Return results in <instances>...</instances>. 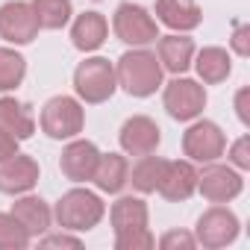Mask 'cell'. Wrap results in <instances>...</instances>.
Segmentation results:
<instances>
[{
  "label": "cell",
  "mask_w": 250,
  "mask_h": 250,
  "mask_svg": "<svg viewBox=\"0 0 250 250\" xmlns=\"http://www.w3.org/2000/svg\"><path fill=\"white\" fill-rule=\"evenodd\" d=\"M156 191L165 200H171V203L188 200L197 191V168L188 159H174V162L165 159V168H162V177H159Z\"/></svg>",
  "instance_id": "5bb4252c"
},
{
  "label": "cell",
  "mask_w": 250,
  "mask_h": 250,
  "mask_svg": "<svg viewBox=\"0 0 250 250\" xmlns=\"http://www.w3.org/2000/svg\"><path fill=\"white\" fill-rule=\"evenodd\" d=\"M156 21H162L174 33H191L200 27L203 12L194 0H156Z\"/></svg>",
  "instance_id": "e0dca14e"
},
{
  "label": "cell",
  "mask_w": 250,
  "mask_h": 250,
  "mask_svg": "<svg viewBox=\"0 0 250 250\" xmlns=\"http://www.w3.org/2000/svg\"><path fill=\"white\" fill-rule=\"evenodd\" d=\"M232 50L238 56H250V27H244V24L235 27V33H232Z\"/></svg>",
  "instance_id": "f546056e"
},
{
  "label": "cell",
  "mask_w": 250,
  "mask_h": 250,
  "mask_svg": "<svg viewBox=\"0 0 250 250\" xmlns=\"http://www.w3.org/2000/svg\"><path fill=\"white\" fill-rule=\"evenodd\" d=\"M227 150V136L215 121H194L183 133V153L188 162H215Z\"/></svg>",
  "instance_id": "52a82bcc"
},
{
  "label": "cell",
  "mask_w": 250,
  "mask_h": 250,
  "mask_svg": "<svg viewBox=\"0 0 250 250\" xmlns=\"http://www.w3.org/2000/svg\"><path fill=\"white\" fill-rule=\"evenodd\" d=\"M112 30L115 36L130 44V47H147L159 39V27H156V18L139 6V3H121L112 15Z\"/></svg>",
  "instance_id": "8992f818"
},
{
  "label": "cell",
  "mask_w": 250,
  "mask_h": 250,
  "mask_svg": "<svg viewBox=\"0 0 250 250\" xmlns=\"http://www.w3.org/2000/svg\"><path fill=\"white\" fill-rule=\"evenodd\" d=\"M121 150L127 156H145V153H156L159 142H162V130L159 124L147 115H133L130 121H124V127L118 133Z\"/></svg>",
  "instance_id": "7c38bea8"
},
{
  "label": "cell",
  "mask_w": 250,
  "mask_h": 250,
  "mask_svg": "<svg viewBox=\"0 0 250 250\" xmlns=\"http://www.w3.org/2000/svg\"><path fill=\"white\" fill-rule=\"evenodd\" d=\"M0 133H6L18 142H27L36 133V118L30 106L15 97H0Z\"/></svg>",
  "instance_id": "ac0fdd59"
},
{
  "label": "cell",
  "mask_w": 250,
  "mask_h": 250,
  "mask_svg": "<svg viewBox=\"0 0 250 250\" xmlns=\"http://www.w3.org/2000/svg\"><path fill=\"white\" fill-rule=\"evenodd\" d=\"M127 177H130V162L121 153H100L91 183L106 194H121L127 186Z\"/></svg>",
  "instance_id": "ffe728a7"
},
{
  "label": "cell",
  "mask_w": 250,
  "mask_h": 250,
  "mask_svg": "<svg viewBox=\"0 0 250 250\" xmlns=\"http://www.w3.org/2000/svg\"><path fill=\"white\" fill-rule=\"evenodd\" d=\"M42 130L44 136L62 142V139H77L85 127V109L80 106V100L68 97V94H59V97H50L42 109Z\"/></svg>",
  "instance_id": "5b68a950"
},
{
  "label": "cell",
  "mask_w": 250,
  "mask_h": 250,
  "mask_svg": "<svg viewBox=\"0 0 250 250\" xmlns=\"http://www.w3.org/2000/svg\"><path fill=\"white\" fill-rule=\"evenodd\" d=\"M42 247H83V241L77 238V235H68V229L65 232H56V235H44L42 238Z\"/></svg>",
  "instance_id": "f1b7e54d"
},
{
  "label": "cell",
  "mask_w": 250,
  "mask_h": 250,
  "mask_svg": "<svg viewBox=\"0 0 250 250\" xmlns=\"http://www.w3.org/2000/svg\"><path fill=\"white\" fill-rule=\"evenodd\" d=\"M27 77V59L12 50V47H0V91H15Z\"/></svg>",
  "instance_id": "d4e9b609"
},
{
  "label": "cell",
  "mask_w": 250,
  "mask_h": 250,
  "mask_svg": "<svg viewBox=\"0 0 250 250\" xmlns=\"http://www.w3.org/2000/svg\"><path fill=\"white\" fill-rule=\"evenodd\" d=\"M103 215H106V203L88 188L65 191L56 200V209H53L56 224L68 232H88L103 221Z\"/></svg>",
  "instance_id": "3957f363"
},
{
  "label": "cell",
  "mask_w": 250,
  "mask_h": 250,
  "mask_svg": "<svg viewBox=\"0 0 250 250\" xmlns=\"http://www.w3.org/2000/svg\"><path fill=\"white\" fill-rule=\"evenodd\" d=\"M106 36H109V21L100 12H83V15H77V21L71 27V42L83 53H91V50L103 47Z\"/></svg>",
  "instance_id": "d6986e66"
},
{
  "label": "cell",
  "mask_w": 250,
  "mask_h": 250,
  "mask_svg": "<svg viewBox=\"0 0 250 250\" xmlns=\"http://www.w3.org/2000/svg\"><path fill=\"white\" fill-rule=\"evenodd\" d=\"M97 159H100V150L94 142H85V139H74L62 156H59V171L65 174V180L71 183H91L94 177V168H97Z\"/></svg>",
  "instance_id": "9a60e30c"
},
{
  "label": "cell",
  "mask_w": 250,
  "mask_h": 250,
  "mask_svg": "<svg viewBox=\"0 0 250 250\" xmlns=\"http://www.w3.org/2000/svg\"><path fill=\"white\" fill-rule=\"evenodd\" d=\"M229 162H232L238 171H247V168H250V136H241V139L229 147Z\"/></svg>",
  "instance_id": "83f0119b"
},
{
  "label": "cell",
  "mask_w": 250,
  "mask_h": 250,
  "mask_svg": "<svg viewBox=\"0 0 250 250\" xmlns=\"http://www.w3.org/2000/svg\"><path fill=\"white\" fill-rule=\"evenodd\" d=\"M250 88L244 85V88H238V94H235V115H238V121L244 124V127H250Z\"/></svg>",
  "instance_id": "4dcf8cb0"
},
{
  "label": "cell",
  "mask_w": 250,
  "mask_h": 250,
  "mask_svg": "<svg viewBox=\"0 0 250 250\" xmlns=\"http://www.w3.org/2000/svg\"><path fill=\"white\" fill-rule=\"evenodd\" d=\"M241 188H244V180L229 165L206 162V168L197 171V191L209 203H229V200H235L241 194Z\"/></svg>",
  "instance_id": "30bf717a"
},
{
  "label": "cell",
  "mask_w": 250,
  "mask_h": 250,
  "mask_svg": "<svg viewBox=\"0 0 250 250\" xmlns=\"http://www.w3.org/2000/svg\"><path fill=\"white\" fill-rule=\"evenodd\" d=\"M12 215L27 227V232L36 238V235H44L50 229V221H53V212L50 206L36 197V194H21L15 203H12Z\"/></svg>",
  "instance_id": "44dd1931"
},
{
  "label": "cell",
  "mask_w": 250,
  "mask_h": 250,
  "mask_svg": "<svg viewBox=\"0 0 250 250\" xmlns=\"http://www.w3.org/2000/svg\"><path fill=\"white\" fill-rule=\"evenodd\" d=\"M162 103H165V109L174 121H194L206 106V88L197 80H188V77L177 74V80H171L165 85Z\"/></svg>",
  "instance_id": "ba28073f"
},
{
  "label": "cell",
  "mask_w": 250,
  "mask_h": 250,
  "mask_svg": "<svg viewBox=\"0 0 250 250\" xmlns=\"http://www.w3.org/2000/svg\"><path fill=\"white\" fill-rule=\"evenodd\" d=\"M118 88V80H115V65L103 56H91L85 62L77 65L74 71V91L80 100L97 106V103H106Z\"/></svg>",
  "instance_id": "277c9868"
},
{
  "label": "cell",
  "mask_w": 250,
  "mask_h": 250,
  "mask_svg": "<svg viewBox=\"0 0 250 250\" xmlns=\"http://www.w3.org/2000/svg\"><path fill=\"white\" fill-rule=\"evenodd\" d=\"M39 183V162L27 153H12L0 159V191L3 194H27Z\"/></svg>",
  "instance_id": "4fadbf2b"
},
{
  "label": "cell",
  "mask_w": 250,
  "mask_h": 250,
  "mask_svg": "<svg viewBox=\"0 0 250 250\" xmlns=\"http://www.w3.org/2000/svg\"><path fill=\"white\" fill-rule=\"evenodd\" d=\"M118 250H150L156 244L147 229V203L142 197H118L109 209Z\"/></svg>",
  "instance_id": "6da1fadb"
},
{
  "label": "cell",
  "mask_w": 250,
  "mask_h": 250,
  "mask_svg": "<svg viewBox=\"0 0 250 250\" xmlns=\"http://www.w3.org/2000/svg\"><path fill=\"white\" fill-rule=\"evenodd\" d=\"M162 168H165V159L162 156H153V153H145L139 156V162L133 165L127 183H133V188L139 194H153L156 186H159V177H162Z\"/></svg>",
  "instance_id": "603a6c76"
},
{
  "label": "cell",
  "mask_w": 250,
  "mask_h": 250,
  "mask_svg": "<svg viewBox=\"0 0 250 250\" xmlns=\"http://www.w3.org/2000/svg\"><path fill=\"white\" fill-rule=\"evenodd\" d=\"M194 235L191 232H186V229H171V232H165L162 238H159V247L162 250H194Z\"/></svg>",
  "instance_id": "4316f807"
},
{
  "label": "cell",
  "mask_w": 250,
  "mask_h": 250,
  "mask_svg": "<svg viewBox=\"0 0 250 250\" xmlns=\"http://www.w3.org/2000/svg\"><path fill=\"white\" fill-rule=\"evenodd\" d=\"M162 74L165 71H162L156 53H150L145 47L127 50L115 65V80L130 97H150V94H156V88L162 85Z\"/></svg>",
  "instance_id": "7a4b0ae2"
},
{
  "label": "cell",
  "mask_w": 250,
  "mask_h": 250,
  "mask_svg": "<svg viewBox=\"0 0 250 250\" xmlns=\"http://www.w3.org/2000/svg\"><path fill=\"white\" fill-rule=\"evenodd\" d=\"M33 12H36V21L42 30H62L74 9H71V0H33Z\"/></svg>",
  "instance_id": "cb8c5ba5"
},
{
  "label": "cell",
  "mask_w": 250,
  "mask_h": 250,
  "mask_svg": "<svg viewBox=\"0 0 250 250\" xmlns=\"http://www.w3.org/2000/svg\"><path fill=\"white\" fill-rule=\"evenodd\" d=\"M39 21L30 3L24 0H9L0 6V39L9 44H30L39 36Z\"/></svg>",
  "instance_id": "8fae6325"
},
{
  "label": "cell",
  "mask_w": 250,
  "mask_h": 250,
  "mask_svg": "<svg viewBox=\"0 0 250 250\" xmlns=\"http://www.w3.org/2000/svg\"><path fill=\"white\" fill-rule=\"evenodd\" d=\"M238 229H241V224H238L235 212H229L227 206H212L197 218L194 241L209 247V250H218V247L232 244L238 238Z\"/></svg>",
  "instance_id": "9c48e42d"
},
{
  "label": "cell",
  "mask_w": 250,
  "mask_h": 250,
  "mask_svg": "<svg viewBox=\"0 0 250 250\" xmlns=\"http://www.w3.org/2000/svg\"><path fill=\"white\" fill-rule=\"evenodd\" d=\"M156 59L162 65V71H171V74H186L191 68V59H194V39L183 36V33H174V36H159V44H156Z\"/></svg>",
  "instance_id": "2e32d148"
},
{
  "label": "cell",
  "mask_w": 250,
  "mask_h": 250,
  "mask_svg": "<svg viewBox=\"0 0 250 250\" xmlns=\"http://www.w3.org/2000/svg\"><path fill=\"white\" fill-rule=\"evenodd\" d=\"M30 241L33 235L12 212H0V250H24L30 247Z\"/></svg>",
  "instance_id": "484cf974"
},
{
  "label": "cell",
  "mask_w": 250,
  "mask_h": 250,
  "mask_svg": "<svg viewBox=\"0 0 250 250\" xmlns=\"http://www.w3.org/2000/svg\"><path fill=\"white\" fill-rule=\"evenodd\" d=\"M191 62H194L197 77L203 83H209V85L224 83L229 77V71H232V59H229V53L224 47H203L197 53V59H191Z\"/></svg>",
  "instance_id": "7402d4cb"
}]
</instances>
